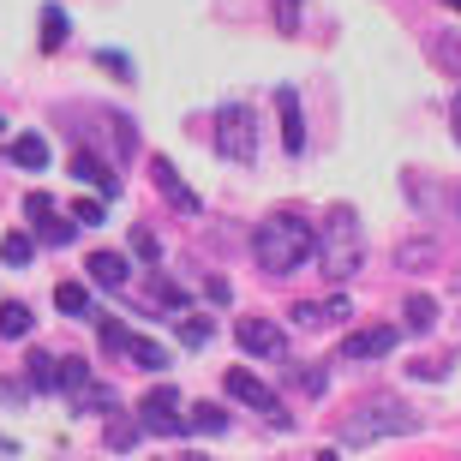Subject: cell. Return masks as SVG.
Returning a JSON list of instances; mask_svg holds the SVG:
<instances>
[{"label": "cell", "mask_w": 461, "mask_h": 461, "mask_svg": "<svg viewBox=\"0 0 461 461\" xmlns=\"http://www.w3.org/2000/svg\"><path fill=\"white\" fill-rule=\"evenodd\" d=\"M312 252H318L312 222H300L294 210H276V216H264V222H258V234H252V258H258V264H264L270 276L300 270Z\"/></svg>", "instance_id": "1"}, {"label": "cell", "mask_w": 461, "mask_h": 461, "mask_svg": "<svg viewBox=\"0 0 461 461\" xmlns=\"http://www.w3.org/2000/svg\"><path fill=\"white\" fill-rule=\"evenodd\" d=\"M408 431H420V413L402 408V402H377V408H366L359 420L342 426V444L366 449V444H384V438H408Z\"/></svg>", "instance_id": "2"}, {"label": "cell", "mask_w": 461, "mask_h": 461, "mask_svg": "<svg viewBox=\"0 0 461 461\" xmlns=\"http://www.w3.org/2000/svg\"><path fill=\"white\" fill-rule=\"evenodd\" d=\"M318 258H324V276L330 282H348V276L359 270V228H354V210H336L324 222V246H318Z\"/></svg>", "instance_id": "3"}, {"label": "cell", "mask_w": 461, "mask_h": 461, "mask_svg": "<svg viewBox=\"0 0 461 461\" xmlns=\"http://www.w3.org/2000/svg\"><path fill=\"white\" fill-rule=\"evenodd\" d=\"M216 150L240 168H252L258 162V132H252V108L246 103H222L216 108Z\"/></svg>", "instance_id": "4"}, {"label": "cell", "mask_w": 461, "mask_h": 461, "mask_svg": "<svg viewBox=\"0 0 461 461\" xmlns=\"http://www.w3.org/2000/svg\"><path fill=\"white\" fill-rule=\"evenodd\" d=\"M138 426L156 431V438H180V431H186V420H180V395H174L168 384H156V390L138 402Z\"/></svg>", "instance_id": "5"}, {"label": "cell", "mask_w": 461, "mask_h": 461, "mask_svg": "<svg viewBox=\"0 0 461 461\" xmlns=\"http://www.w3.org/2000/svg\"><path fill=\"white\" fill-rule=\"evenodd\" d=\"M228 395H234V402H246V408H258V413H270V426L288 431V413H282V402H276L270 384H264V377H252L246 366H234V372H228Z\"/></svg>", "instance_id": "6"}, {"label": "cell", "mask_w": 461, "mask_h": 461, "mask_svg": "<svg viewBox=\"0 0 461 461\" xmlns=\"http://www.w3.org/2000/svg\"><path fill=\"white\" fill-rule=\"evenodd\" d=\"M24 216L36 222V240H42V246H72V234H78V222H60V210H54L49 192H31V198H24Z\"/></svg>", "instance_id": "7"}, {"label": "cell", "mask_w": 461, "mask_h": 461, "mask_svg": "<svg viewBox=\"0 0 461 461\" xmlns=\"http://www.w3.org/2000/svg\"><path fill=\"white\" fill-rule=\"evenodd\" d=\"M150 180H156V192H162V198H168L180 216H198V210H204V198H198V192L180 180V168H174L168 156H156V162H150Z\"/></svg>", "instance_id": "8"}, {"label": "cell", "mask_w": 461, "mask_h": 461, "mask_svg": "<svg viewBox=\"0 0 461 461\" xmlns=\"http://www.w3.org/2000/svg\"><path fill=\"white\" fill-rule=\"evenodd\" d=\"M395 348V324H366L342 342V359H384Z\"/></svg>", "instance_id": "9"}, {"label": "cell", "mask_w": 461, "mask_h": 461, "mask_svg": "<svg viewBox=\"0 0 461 461\" xmlns=\"http://www.w3.org/2000/svg\"><path fill=\"white\" fill-rule=\"evenodd\" d=\"M234 336H240V348H246V354H264V359H276L282 348H288V342H282V330H276L270 318H240Z\"/></svg>", "instance_id": "10"}, {"label": "cell", "mask_w": 461, "mask_h": 461, "mask_svg": "<svg viewBox=\"0 0 461 461\" xmlns=\"http://www.w3.org/2000/svg\"><path fill=\"white\" fill-rule=\"evenodd\" d=\"M276 108H282V144H288V156H300L306 150V114H300V96L282 85L276 90Z\"/></svg>", "instance_id": "11"}, {"label": "cell", "mask_w": 461, "mask_h": 461, "mask_svg": "<svg viewBox=\"0 0 461 461\" xmlns=\"http://www.w3.org/2000/svg\"><path fill=\"white\" fill-rule=\"evenodd\" d=\"M72 174H78V180H85V186H96V192H108V198H114L120 192V180H114V168H108L103 156H90V150H72V162H67Z\"/></svg>", "instance_id": "12"}, {"label": "cell", "mask_w": 461, "mask_h": 461, "mask_svg": "<svg viewBox=\"0 0 461 461\" xmlns=\"http://www.w3.org/2000/svg\"><path fill=\"white\" fill-rule=\"evenodd\" d=\"M67 36H72L67 6H54V0H49V6H42V36H36V42H42V54H54L60 42H67Z\"/></svg>", "instance_id": "13"}, {"label": "cell", "mask_w": 461, "mask_h": 461, "mask_svg": "<svg viewBox=\"0 0 461 461\" xmlns=\"http://www.w3.org/2000/svg\"><path fill=\"white\" fill-rule=\"evenodd\" d=\"M431 324H438V300H431V294H408V306H402V330L426 336Z\"/></svg>", "instance_id": "14"}, {"label": "cell", "mask_w": 461, "mask_h": 461, "mask_svg": "<svg viewBox=\"0 0 461 461\" xmlns=\"http://www.w3.org/2000/svg\"><path fill=\"white\" fill-rule=\"evenodd\" d=\"M85 270H90V282L120 288V282H126V258H120V252H90V258H85Z\"/></svg>", "instance_id": "15"}, {"label": "cell", "mask_w": 461, "mask_h": 461, "mask_svg": "<svg viewBox=\"0 0 461 461\" xmlns=\"http://www.w3.org/2000/svg\"><path fill=\"white\" fill-rule=\"evenodd\" d=\"M13 162H18V168H49V138H36V132H18L13 138Z\"/></svg>", "instance_id": "16"}, {"label": "cell", "mask_w": 461, "mask_h": 461, "mask_svg": "<svg viewBox=\"0 0 461 461\" xmlns=\"http://www.w3.org/2000/svg\"><path fill=\"white\" fill-rule=\"evenodd\" d=\"M54 306L67 312V318H90V288L85 282H60L54 288Z\"/></svg>", "instance_id": "17"}, {"label": "cell", "mask_w": 461, "mask_h": 461, "mask_svg": "<svg viewBox=\"0 0 461 461\" xmlns=\"http://www.w3.org/2000/svg\"><path fill=\"white\" fill-rule=\"evenodd\" d=\"M31 258H36V234H18V228H13V234H0V264H13V270H18V264H31Z\"/></svg>", "instance_id": "18"}, {"label": "cell", "mask_w": 461, "mask_h": 461, "mask_svg": "<svg viewBox=\"0 0 461 461\" xmlns=\"http://www.w3.org/2000/svg\"><path fill=\"white\" fill-rule=\"evenodd\" d=\"M0 336H6V342H24V336H31V306L6 300V306H0Z\"/></svg>", "instance_id": "19"}, {"label": "cell", "mask_w": 461, "mask_h": 461, "mask_svg": "<svg viewBox=\"0 0 461 461\" xmlns=\"http://www.w3.org/2000/svg\"><path fill=\"white\" fill-rule=\"evenodd\" d=\"M126 354H132L138 366H150V372H168V348L150 342V336H132V342H126Z\"/></svg>", "instance_id": "20"}, {"label": "cell", "mask_w": 461, "mask_h": 461, "mask_svg": "<svg viewBox=\"0 0 461 461\" xmlns=\"http://www.w3.org/2000/svg\"><path fill=\"white\" fill-rule=\"evenodd\" d=\"M72 408L78 413H108L114 408V390H108V384H85V390H72Z\"/></svg>", "instance_id": "21"}, {"label": "cell", "mask_w": 461, "mask_h": 461, "mask_svg": "<svg viewBox=\"0 0 461 461\" xmlns=\"http://www.w3.org/2000/svg\"><path fill=\"white\" fill-rule=\"evenodd\" d=\"M186 431H210V438H216V431H228V413L216 408V402H198V408L186 413Z\"/></svg>", "instance_id": "22"}, {"label": "cell", "mask_w": 461, "mask_h": 461, "mask_svg": "<svg viewBox=\"0 0 461 461\" xmlns=\"http://www.w3.org/2000/svg\"><path fill=\"white\" fill-rule=\"evenodd\" d=\"M31 390H60V359L31 354Z\"/></svg>", "instance_id": "23"}, {"label": "cell", "mask_w": 461, "mask_h": 461, "mask_svg": "<svg viewBox=\"0 0 461 461\" xmlns=\"http://www.w3.org/2000/svg\"><path fill=\"white\" fill-rule=\"evenodd\" d=\"M210 336H216L210 318H180V342H186V348H210Z\"/></svg>", "instance_id": "24"}, {"label": "cell", "mask_w": 461, "mask_h": 461, "mask_svg": "<svg viewBox=\"0 0 461 461\" xmlns=\"http://www.w3.org/2000/svg\"><path fill=\"white\" fill-rule=\"evenodd\" d=\"M85 384H90V366H85V359H60V390H85Z\"/></svg>", "instance_id": "25"}, {"label": "cell", "mask_w": 461, "mask_h": 461, "mask_svg": "<svg viewBox=\"0 0 461 461\" xmlns=\"http://www.w3.org/2000/svg\"><path fill=\"white\" fill-rule=\"evenodd\" d=\"M96 67H103V72H114L120 85L132 78V60H126V54H120V49H96Z\"/></svg>", "instance_id": "26"}, {"label": "cell", "mask_w": 461, "mask_h": 461, "mask_svg": "<svg viewBox=\"0 0 461 461\" xmlns=\"http://www.w3.org/2000/svg\"><path fill=\"white\" fill-rule=\"evenodd\" d=\"M132 258H144V264H156V258H162V240H156L150 228H132Z\"/></svg>", "instance_id": "27"}, {"label": "cell", "mask_w": 461, "mask_h": 461, "mask_svg": "<svg viewBox=\"0 0 461 461\" xmlns=\"http://www.w3.org/2000/svg\"><path fill=\"white\" fill-rule=\"evenodd\" d=\"M67 216H72L78 228H96V222H103V204H96V198H78V204H72Z\"/></svg>", "instance_id": "28"}, {"label": "cell", "mask_w": 461, "mask_h": 461, "mask_svg": "<svg viewBox=\"0 0 461 461\" xmlns=\"http://www.w3.org/2000/svg\"><path fill=\"white\" fill-rule=\"evenodd\" d=\"M126 342H132V330L108 318V324H103V348H108V354H126Z\"/></svg>", "instance_id": "29"}, {"label": "cell", "mask_w": 461, "mask_h": 461, "mask_svg": "<svg viewBox=\"0 0 461 461\" xmlns=\"http://www.w3.org/2000/svg\"><path fill=\"white\" fill-rule=\"evenodd\" d=\"M276 24H282V31H300V0H276Z\"/></svg>", "instance_id": "30"}, {"label": "cell", "mask_w": 461, "mask_h": 461, "mask_svg": "<svg viewBox=\"0 0 461 461\" xmlns=\"http://www.w3.org/2000/svg\"><path fill=\"white\" fill-rule=\"evenodd\" d=\"M108 444H114V449H132L138 444V426H114V431H108Z\"/></svg>", "instance_id": "31"}, {"label": "cell", "mask_w": 461, "mask_h": 461, "mask_svg": "<svg viewBox=\"0 0 461 461\" xmlns=\"http://www.w3.org/2000/svg\"><path fill=\"white\" fill-rule=\"evenodd\" d=\"M449 126H456V144H461V90H456V103H449Z\"/></svg>", "instance_id": "32"}, {"label": "cell", "mask_w": 461, "mask_h": 461, "mask_svg": "<svg viewBox=\"0 0 461 461\" xmlns=\"http://www.w3.org/2000/svg\"><path fill=\"white\" fill-rule=\"evenodd\" d=\"M444 6H456V13H461V0H444Z\"/></svg>", "instance_id": "33"}, {"label": "cell", "mask_w": 461, "mask_h": 461, "mask_svg": "<svg viewBox=\"0 0 461 461\" xmlns=\"http://www.w3.org/2000/svg\"><path fill=\"white\" fill-rule=\"evenodd\" d=\"M0 132H6V120H0Z\"/></svg>", "instance_id": "34"}]
</instances>
